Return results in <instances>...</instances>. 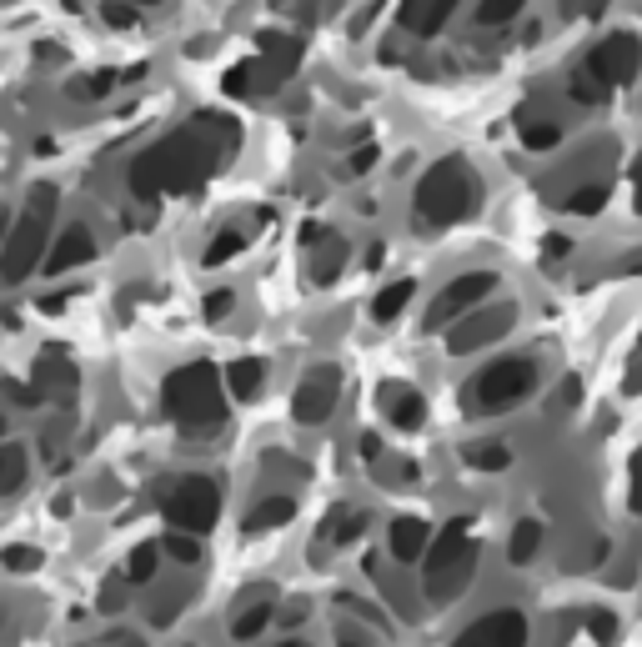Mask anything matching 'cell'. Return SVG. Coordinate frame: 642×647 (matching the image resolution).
<instances>
[{
	"label": "cell",
	"mask_w": 642,
	"mask_h": 647,
	"mask_svg": "<svg viewBox=\"0 0 642 647\" xmlns=\"http://www.w3.org/2000/svg\"><path fill=\"white\" fill-rule=\"evenodd\" d=\"M6 567H11V572H36V567H41V552H36V547H11V552H6Z\"/></svg>",
	"instance_id": "36"
},
{
	"label": "cell",
	"mask_w": 642,
	"mask_h": 647,
	"mask_svg": "<svg viewBox=\"0 0 642 647\" xmlns=\"http://www.w3.org/2000/svg\"><path fill=\"white\" fill-rule=\"evenodd\" d=\"M136 6H156V0H136Z\"/></svg>",
	"instance_id": "53"
},
{
	"label": "cell",
	"mask_w": 642,
	"mask_h": 647,
	"mask_svg": "<svg viewBox=\"0 0 642 647\" xmlns=\"http://www.w3.org/2000/svg\"><path fill=\"white\" fill-rule=\"evenodd\" d=\"M6 392H11V397H16V402H21V407H36V402H41V397H36V387H31V382H26V387H21V382H6Z\"/></svg>",
	"instance_id": "43"
},
{
	"label": "cell",
	"mask_w": 642,
	"mask_h": 647,
	"mask_svg": "<svg viewBox=\"0 0 642 647\" xmlns=\"http://www.w3.org/2000/svg\"><path fill=\"white\" fill-rule=\"evenodd\" d=\"M587 632H592L597 642H617V617H612V612H592V617H587Z\"/></svg>",
	"instance_id": "37"
},
{
	"label": "cell",
	"mask_w": 642,
	"mask_h": 647,
	"mask_svg": "<svg viewBox=\"0 0 642 647\" xmlns=\"http://www.w3.org/2000/svg\"><path fill=\"white\" fill-rule=\"evenodd\" d=\"M101 16H106L111 26H131V21H136V11H126L121 0H106V6H101Z\"/></svg>",
	"instance_id": "40"
},
{
	"label": "cell",
	"mask_w": 642,
	"mask_h": 647,
	"mask_svg": "<svg viewBox=\"0 0 642 647\" xmlns=\"http://www.w3.org/2000/svg\"><path fill=\"white\" fill-rule=\"evenodd\" d=\"M632 271H642V256H637V261H632Z\"/></svg>",
	"instance_id": "52"
},
{
	"label": "cell",
	"mask_w": 642,
	"mask_h": 647,
	"mask_svg": "<svg viewBox=\"0 0 642 647\" xmlns=\"http://www.w3.org/2000/svg\"><path fill=\"white\" fill-rule=\"evenodd\" d=\"M562 6H567V11H597L602 0H562Z\"/></svg>",
	"instance_id": "48"
},
{
	"label": "cell",
	"mask_w": 642,
	"mask_h": 647,
	"mask_svg": "<svg viewBox=\"0 0 642 647\" xmlns=\"http://www.w3.org/2000/svg\"><path fill=\"white\" fill-rule=\"evenodd\" d=\"M337 642H342V647H372V637H362V627H352V622L337 627Z\"/></svg>",
	"instance_id": "42"
},
{
	"label": "cell",
	"mask_w": 642,
	"mask_h": 647,
	"mask_svg": "<svg viewBox=\"0 0 642 647\" xmlns=\"http://www.w3.org/2000/svg\"><path fill=\"white\" fill-rule=\"evenodd\" d=\"M547 256H567V241L562 236H547Z\"/></svg>",
	"instance_id": "49"
},
{
	"label": "cell",
	"mask_w": 642,
	"mask_h": 647,
	"mask_svg": "<svg viewBox=\"0 0 642 647\" xmlns=\"http://www.w3.org/2000/svg\"><path fill=\"white\" fill-rule=\"evenodd\" d=\"M477 572V547H472V522L467 517H452L442 527V542L432 547L427 557V597L432 602H457L467 592Z\"/></svg>",
	"instance_id": "4"
},
{
	"label": "cell",
	"mask_w": 642,
	"mask_h": 647,
	"mask_svg": "<svg viewBox=\"0 0 642 647\" xmlns=\"http://www.w3.org/2000/svg\"><path fill=\"white\" fill-rule=\"evenodd\" d=\"M567 96H572L577 106H597V101H602V86H597L587 71H577V76H572V86H567Z\"/></svg>",
	"instance_id": "33"
},
{
	"label": "cell",
	"mask_w": 642,
	"mask_h": 647,
	"mask_svg": "<svg viewBox=\"0 0 642 647\" xmlns=\"http://www.w3.org/2000/svg\"><path fill=\"white\" fill-rule=\"evenodd\" d=\"M357 447H362V457H367V462H377V457H382V437H372V432H367Z\"/></svg>",
	"instance_id": "44"
},
{
	"label": "cell",
	"mask_w": 642,
	"mask_h": 647,
	"mask_svg": "<svg viewBox=\"0 0 642 647\" xmlns=\"http://www.w3.org/2000/svg\"><path fill=\"white\" fill-rule=\"evenodd\" d=\"M271 617H276V607H271V602H251L246 612H236L231 637H236V642H251V637H261V632L271 627Z\"/></svg>",
	"instance_id": "24"
},
{
	"label": "cell",
	"mask_w": 642,
	"mask_h": 647,
	"mask_svg": "<svg viewBox=\"0 0 642 647\" xmlns=\"http://www.w3.org/2000/svg\"><path fill=\"white\" fill-rule=\"evenodd\" d=\"M181 607H186V592H171V597L151 602V622H156V627H166V622H171V617H176Z\"/></svg>",
	"instance_id": "35"
},
{
	"label": "cell",
	"mask_w": 642,
	"mask_h": 647,
	"mask_svg": "<svg viewBox=\"0 0 642 647\" xmlns=\"http://www.w3.org/2000/svg\"><path fill=\"white\" fill-rule=\"evenodd\" d=\"M537 547H542V522H517L512 527V542H507V562H517V567H527L532 557H537Z\"/></svg>",
	"instance_id": "22"
},
{
	"label": "cell",
	"mask_w": 642,
	"mask_h": 647,
	"mask_svg": "<svg viewBox=\"0 0 642 647\" xmlns=\"http://www.w3.org/2000/svg\"><path fill=\"white\" fill-rule=\"evenodd\" d=\"M522 6H527V0H482V6H477V21H482V26H507Z\"/></svg>",
	"instance_id": "29"
},
{
	"label": "cell",
	"mask_w": 642,
	"mask_h": 647,
	"mask_svg": "<svg viewBox=\"0 0 642 647\" xmlns=\"http://www.w3.org/2000/svg\"><path fill=\"white\" fill-rule=\"evenodd\" d=\"M362 532H367V512H352V507H337V512H332V522L321 527V537H327V542H337V547L357 542Z\"/></svg>",
	"instance_id": "21"
},
{
	"label": "cell",
	"mask_w": 642,
	"mask_h": 647,
	"mask_svg": "<svg viewBox=\"0 0 642 647\" xmlns=\"http://www.w3.org/2000/svg\"><path fill=\"white\" fill-rule=\"evenodd\" d=\"M51 216H56V186L41 181V186H31L21 221L6 231V246H0V281L6 286H21L41 266V256L51 246Z\"/></svg>",
	"instance_id": "2"
},
{
	"label": "cell",
	"mask_w": 642,
	"mask_h": 647,
	"mask_svg": "<svg viewBox=\"0 0 642 647\" xmlns=\"http://www.w3.org/2000/svg\"><path fill=\"white\" fill-rule=\"evenodd\" d=\"M492 286H497V276L492 271H467V276H457L442 296H437V306H432V327H442V321H457L462 311H472V306H482L487 296H492Z\"/></svg>",
	"instance_id": "12"
},
{
	"label": "cell",
	"mask_w": 642,
	"mask_h": 647,
	"mask_svg": "<svg viewBox=\"0 0 642 647\" xmlns=\"http://www.w3.org/2000/svg\"><path fill=\"white\" fill-rule=\"evenodd\" d=\"M121 602H126V597H121V587H116V582H111V587H106V597H101V607H106V612H116V607H121Z\"/></svg>",
	"instance_id": "45"
},
{
	"label": "cell",
	"mask_w": 642,
	"mask_h": 647,
	"mask_svg": "<svg viewBox=\"0 0 642 647\" xmlns=\"http://www.w3.org/2000/svg\"><path fill=\"white\" fill-rule=\"evenodd\" d=\"M216 151L206 146V131L201 121L191 131H176L166 136L161 146H151L146 156H136L131 166V191L136 196H156V191H191L206 171H211Z\"/></svg>",
	"instance_id": "1"
},
{
	"label": "cell",
	"mask_w": 642,
	"mask_h": 647,
	"mask_svg": "<svg viewBox=\"0 0 642 647\" xmlns=\"http://www.w3.org/2000/svg\"><path fill=\"white\" fill-rule=\"evenodd\" d=\"M627 507L642 517V457L632 462V487H627Z\"/></svg>",
	"instance_id": "39"
},
{
	"label": "cell",
	"mask_w": 642,
	"mask_h": 647,
	"mask_svg": "<svg viewBox=\"0 0 642 647\" xmlns=\"http://www.w3.org/2000/svg\"><path fill=\"white\" fill-rule=\"evenodd\" d=\"M156 562H161V547H156V542H141V547L131 552V562H126V577H131V582H151V577H156Z\"/></svg>",
	"instance_id": "27"
},
{
	"label": "cell",
	"mask_w": 642,
	"mask_h": 647,
	"mask_svg": "<svg viewBox=\"0 0 642 647\" xmlns=\"http://www.w3.org/2000/svg\"><path fill=\"white\" fill-rule=\"evenodd\" d=\"M161 397H166L171 422H176V427H186V432H211V427H221V422H226L221 377H216V367H206V362H191V367L171 372Z\"/></svg>",
	"instance_id": "3"
},
{
	"label": "cell",
	"mask_w": 642,
	"mask_h": 647,
	"mask_svg": "<svg viewBox=\"0 0 642 647\" xmlns=\"http://www.w3.org/2000/svg\"><path fill=\"white\" fill-rule=\"evenodd\" d=\"M226 387H231V397L251 402V397H261V387H266V367H261L256 357H241V362L226 367Z\"/></svg>",
	"instance_id": "18"
},
{
	"label": "cell",
	"mask_w": 642,
	"mask_h": 647,
	"mask_svg": "<svg viewBox=\"0 0 642 647\" xmlns=\"http://www.w3.org/2000/svg\"><path fill=\"white\" fill-rule=\"evenodd\" d=\"M291 517H296V502H291V497H261V502L251 507L246 527H251V532H271V527H286Z\"/></svg>",
	"instance_id": "20"
},
{
	"label": "cell",
	"mask_w": 642,
	"mask_h": 647,
	"mask_svg": "<svg viewBox=\"0 0 642 647\" xmlns=\"http://www.w3.org/2000/svg\"><path fill=\"white\" fill-rule=\"evenodd\" d=\"M111 647H146V642H141V637H116Z\"/></svg>",
	"instance_id": "51"
},
{
	"label": "cell",
	"mask_w": 642,
	"mask_h": 647,
	"mask_svg": "<svg viewBox=\"0 0 642 647\" xmlns=\"http://www.w3.org/2000/svg\"><path fill=\"white\" fill-rule=\"evenodd\" d=\"M342 266H347V241L321 231V246H316V256H311V276H316V281H337Z\"/></svg>",
	"instance_id": "19"
},
{
	"label": "cell",
	"mask_w": 642,
	"mask_h": 647,
	"mask_svg": "<svg viewBox=\"0 0 642 647\" xmlns=\"http://www.w3.org/2000/svg\"><path fill=\"white\" fill-rule=\"evenodd\" d=\"M472 201H477V181H472V171H467L462 161L432 166V171L422 176V186H417V216H422L427 226H452V221H462V216L472 211Z\"/></svg>",
	"instance_id": "5"
},
{
	"label": "cell",
	"mask_w": 642,
	"mask_h": 647,
	"mask_svg": "<svg viewBox=\"0 0 642 647\" xmlns=\"http://www.w3.org/2000/svg\"><path fill=\"white\" fill-rule=\"evenodd\" d=\"M407 301H412V281H392V286H382V291H377L372 316H377V321H397V316L407 311Z\"/></svg>",
	"instance_id": "25"
},
{
	"label": "cell",
	"mask_w": 642,
	"mask_h": 647,
	"mask_svg": "<svg viewBox=\"0 0 642 647\" xmlns=\"http://www.w3.org/2000/svg\"><path fill=\"white\" fill-rule=\"evenodd\" d=\"M161 507H166V517H171L176 532L201 537V532H211V522H216V512H221V487H216L211 477H181V482L166 492Z\"/></svg>",
	"instance_id": "6"
},
{
	"label": "cell",
	"mask_w": 642,
	"mask_h": 647,
	"mask_svg": "<svg viewBox=\"0 0 642 647\" xmlns=\"http://www.w3.org/2000/svg\"><path fill=\"white\" fill-rule=\"evenodd\" d=\"M226 91H231V96H246V91H251V66H236V71L226 76Z\"/></svg>",
	"instance_id": "41"
},
{
	"label": "cell",
	"mask_w": 642,
	"mask_h": 647,
	"mask_svg": "<svg viewBox=\"0 0 642 647\" xmlns=\"http://www.w3.org/2000/svg\"><path fill=\"white\" fill-rule=\"evenodd\" d=\"M161 552H171V557H176V562H186V567H191V562H201V542H196L191 532H171V537L161 542Z\"/></svg>",
	"instance_id": "32"
},
{
	"label": "cell",
	"mask_w": 642,
	"mask_h": 647,
	"mask_svg": "<svg viewBox=\"0 0 642 647\" xmlns=\"http://www.w3.org/2000/svg\"><path fill=\"white\" fill-rule=\"evenodd\" d=\"M21 482H26V452L21 447H0V497L21 492Z\"/></svg>",
	"instance_id": "26"
},
{
	"label": "cell",
	"mask_w": 642,
	"mask_h": 647,
	"mask_svg": "<svg viewBox=\"0 0 642 647\" xmlns=\"http://www.w3.org/2000/svg\"><path fill=\"white\" fill-rule=\"evenodd\" d=\"M642 71V46L632 36H607L592 56H587V76L607 91V86H627Z\"/></svg>",
	"instance_id": "10"
},
{
	"label": "cell",
	"mask_w": 642,
	"mask_h": 647,
	"mask_svg": "<svg viewBox=\"0 0 642 647\" xmlns=\"http://www.w3.org/2000/svg\"><path fill=\"white\" fill-rule=\"evenodd\" d=\"M301 617H306V607H301V602H291V607L281 612V622H286V627H291V622H301Z\"/></svg>",
	"instance_id": "47"
},
{
	"label": "cell",
	"mask_w": 642,
	"mask_h": 647,
	"mask_svg": "<svg viewBox=\"0 0 642 647\" xmlns=\"http://www.w3.org/2000/svg\"><path fill=\"white\" fill-rule=\"evenodd\" d=\"M602 206H607V186H582V191L567 196V211H577V216H592Z\"/></svg>",
	"instance_id": "31"
},
{
	"label": "cell",
	"mask_w": 642,
	"mask_h": 647,
	"mask_svg": "<svg viewBox=\"0 0 642 647\" xmlns=\"http://www.w3.org/2000/svg\"><path fill=\"white\" fill-rule=\"evenodd\" d=\"M382 412H387V422L397 427V432H417L422 422H427V402H422V392L417 387H382Z\"/></svg>",
	"instance_id": "14"
},
{
	"label": "cell",
	"mask_w": 642,
	"mask_h": 647,
	"mask_svg": "<svg viewBox=\"0 0 642 647\" xmlns=\"http://www.w3.org/2000/svg\"><path fill=\"white\" fill-rule=\"evenodd\" d=\"M337 397H342V372H337V367H316V372L296 387L291 417H296L301 427H321V422L337 412Z\"/></svg>",
	"instance_id": "8"
},
{
	"label": "cell",
	"mask_w": 642,
	"mask_h": 647,
	"mask_svg": "<svg viewBox=\"0 0 642 647\" xmlns=\"http://www.w3.org/2000/svg\"><path fill=\"white\" fill-rule=\"evenodd\" d=\"M6 231H11V211L0 206V241H6Z\"/></svg>",
	"instance_id": "50"
},
{
	"label": "cell",
	"mask_w": 642,
	"mask_h": 647,
	"mask_svg": "<svg viewBox=\"0 0 642 647\" xmlns=\"http://www.w3.org/2000/svg\"><path fill=\"white\" fill-rule=\"evenodd\" d=\"M236 251H241V236H236V231H221V236L211 241L206 261H211V266H221V261H226V256H236Z\"/></svg>",
	"instance_id": "34"
},
{
	"label": "cell",
	"mask_w": 642,
	"mask_h": 647,
	"mask_svg": "<svg viewBox=\"0 0 642 647\" xmlns=\"http://www.w3.org/2000/svg\"><path fill=\"white\" fill-rule=\"evenodd\" d=\"M532 382H537V372H532L527 357H502V362H492V367L472 382V402H477L482 412H507L512 402H522V397L532 392Z\"/></svg>",
	"instance_id": "7"
},
{
	"label": "cell",
	"mask_w": 642,
	"mask_h": 647,
	"mask_svg": "<svg viewBox=\"0 0 642 647\" xmlns=\"http://www.w3.org/2000/svg\"><path fill=\"white\" fill-rule=\"evenodd\" d=\"M457 647H527V617L512 612V607H497V612L477 617L457 637Z\"/></svg>",
	"instance_id": "11"
},
{
	"label": "cell",
	"mask_w": 642,
	"mask_h": 647,
	"mask_svg": "<svg viewBox=\"0 0 642 647\" xmlns=\"http://www.w3.org/2000/svg\"><path fill=\"white\" fill-rule=\"evenodd\" d=\"M452 11H457V0H402V26L412 36H437Z\"/></svg>",
	"instance_id": "15"
},
{
	"label": "cell",
	"mask_w": 642,
	"mask_h": 647,
	"mask_svg": "<svg viewBox=\"0 0 642 647\" xmlns=\"http://www.w3.org/2000/svg\"><path fill=\"white\" fill-rule=\"evenodd\" d=\"M632 201H637V211H642V156H637V171H632Z\"/></svg>",
	"instance_id": "46"
},
{
	"label": "cell",
	"mask_w": 642,
	"mask_h": 647,
	"mask_svg": "<svg viewBox=\"0 0 642 647\" xmlns=\"http://www.w3.org/2000/svg\"><path fill=\"white\" fill-rule=\"evenodd\" d=\"M231 306H236V296H231V291H211V296H206V316H211V321L231 316Z\"/></svg>",
	"instance_id": "38"
},
{
	"label": "cell",
	"mask_w": 642,
	"mask_h": 647,
	"mask_svg": "<svg viewBox=\"0 0 642 647\" xmlns=\"http://www.w3.org/2000/svg\"><path fill=\"white\" fill-rule=\"evenodd\" d=\"M462 457H467V467H477V472H507V467H512V452H507L502 442H472V447H462Z\"/></svg>",
	"instance_id": "23"
},
{
	"label": "cell",
	"mask_w": 642,
	"mask_h": 647,
	"mask_svg": "<svg viewBox=\"0 0 642 647\" xmlns=\"http://www.w3.org/2000/svg\"><path fill=\"white\" fill-rule=\"evenodd\" d=\"M512 321H517V306H487V311H472L462 327H452L447 332V347L457 352V357H467V352H477V347H492V342H502L507 332H512Z\"/></svg>",
	"instance_id": "9"
},
{
	"label": "cell",
	"mask_w": 642,
	"mask_h": 647,
	"mask_svg": "<svg viewBox=\"0 0 642 647\" xmlns=\"http://www.w3.org/2000/svg\"><path fill=\"white\" fill-rule=\"evenodd\" d=\"M91 256H96V236H91V226H81V221H76V226H66V231H61V241H51V246H46V256H41V261H46V271H51V276H61V271L86 266Z\"/></svg>",
	"instance_id": "13"
},
{
	"label": "cell",
	"mask_w": 642,
	"mask_h": 647,
	"mask_svg": "<svg viewBox=\"0 0 642 647\" xmlns=\"http://www.w3.org/2000/svg\"><path fill=\"white\" fill-rule=\"evenodd\" d=\"M387 547H392L397 562H417V557L432 547V527H427L422 517H397L392 532H387Z\"/></svg>",
	"instance_id": "16"
},
{
	"label": "cell",
	"mask_w": 642,
	"mask_h": 647,
	"mask_svg": "<svg viewBox=\"0 0 642 647\" xmlns=\"http://www.w3.org/2000/svg\"><path fill=\"white\" fill-rule=\"evenodd\" d=\"M116 86V71H101V76H81V81H71V96L76 101H96V96H106Z\"/></svg>",
	"instance_id": "30"
},
{
	"label": "cell",
	"mask_w": 642,
	"mask_h": 647,
	"mask_svg": "<svg viewBox=\"0 0 642 647\" xmlns=\"http://www.w3.org/2000/svg\"><path fill=\"white\" fill-rule=\"evenodd\" d=\"M562 141V126L557 121H532V126H522V146H532V151H552Z\"/></svg>",
	"instance_id": "28"
},
{
	"label": "cell",
	"mask_w": 642,
	"mask_h": 647,
	"mask_svg": "<svg viewBox=\"0 0 642 647\" xmlns=\"http://www.w3.org/2000/svg\"><path fill=\"white\" fill-rule=\"evenodd\" d=\"M0 437H6V417H0Z\"/></svg>",
	"instance_id": "54"
},
{
	"label": "cell",
	"mask_w": 642,
	"mask_h": 647,
	"mask_svg": "<svg viewBox=\"0 0 642 647\" xmlns=\"http://www.w3.org/2000/svg\"><path fill=\"white\" fill-rule=\"evenodd\" d=\"M36 397L46 402V397H71L76 392V367L66 362V357H56V352H46L41 362H36Z\"/></svg>",
	"instance_id": "17"
}]
</instances>
